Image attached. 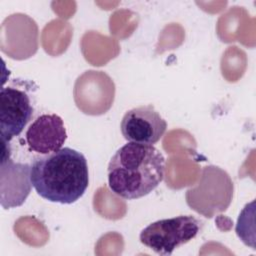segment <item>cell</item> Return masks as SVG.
Instances as JSON below:
<instances>
[{
    "label": "cell",
    "mask_w": 256,
    "mask_h": 256,
    "mask_svg": "<svg viewBox=\"0 0 256 256\" xmlns=\"http://www.w3.org/2000/svg\"><path fill=\"white\" fill-rule=\"evenodd\" d=\"M32 187L42 198L55 203L72 204L80 199L89 185L85 156L72 148L35 157L30 165Z\"/></svg>",
    "instance_id": "obj_1"
},
{
    "label": "cell",
    "mask_w": 256,
    "mask_h": 256,
    "mask_svg": "<svg viewBox=\"0 0 256 256\" xmlns=\"http://www.w3.org/2000/svg\"><path fill=\"white\" fill-rule=\"evenodd\" d=\"M164 174L165 158L156 147L128 142L110 159L108 186L119 197L138 199L156 189Z\"/></svg>",
    "instance_id": "obj_2"
},
{
    "label": "cell",
    "mask_w": 256,
    "mask_h": 256,
    "mask_svg": "<svg viewBox=\"0 0 256 256\" xmlns=\"http://www.w3.org/2000/svg\"><path fill=\"white\" fill-rule=\"evenodd\" d=\"M201 222L191 215L161 219L146 226L140 233V242L159 255H171L183 244L194 239Z\"/></svg>",
    "instance_id": "obj_3"
},
{
    "label": "cell",
    "mask_w": 256,
    "mask_h": 256,
    "mask_svg": "<svg viewBox=\"0 0 256 256\" xmlns=\"http://www.w3.org/2000/svg\"><path fill=\"white\" fill-rule=\"evenodd\" d=\"M121 133L128 142L153 145L164 135L167 122L152 105L128 110L120 123Z\"/></svg>",
    "instance_id": "obj_4"
},
{
    "label": "cell",
    "mask_w": 256,
    "mask_h": 256,
    "mask_svg": "<svg viewBox=\"0 0 256 256\" xmlns=\"http://www.w3.org/2000/svg\"><path fill=\"white\" fill-rule=\"evenodd\" d=\"M33 115L28 94L14 87H2L0 90V129L1 140L9 143L20 135Z\"/></svg>",
    "instance_id": "obj_5"
},
{
    "label": "cell",
    "mask_w": 256,
    "mask_h": 256,
    "mask_svg": "<svg viewBox=\"0 0 256 256\" xmlns=\"http://www.w3.org/2000/svg\"><path fill=\"white\" fill-rule=\"evenodd\" d=\"M1 205L4 209L22 205L31 191L30 165L15 163L10 159V151L1 156Z\"/></svg>",
    "instance_id": "obj_6"
},
{
    "label": "cell",
    "mask_w": 256,
    "mask_h": 256,
    "mask_svg": "<svg viewBox=\"0 0 256 256\" xmlns=\"http://www.w3.org/2000/svg\"><path fill=\"white\" fill-rule=\"evenodd\" d=\"M25 139L30 150L46 155L62 148L67 139V132L59 115L42 114L30 124Z\"/></svg>",
    "instance_id": "obj_7"
}]
</instances>
